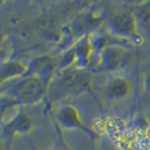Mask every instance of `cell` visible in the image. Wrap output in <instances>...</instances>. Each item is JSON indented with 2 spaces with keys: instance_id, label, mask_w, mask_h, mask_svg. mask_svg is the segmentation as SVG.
<instances>
[{
  "instance_id": "obj_2",
  "label": "cell",
  "mask_w": 150,
  "mask_h": 150,
  "mask_svg": "<svg viewBox=\"0 0 150 150\" xmlns=\"http://www.w3.org/2000/svg\"><path fill=\"white\" fill-rule=\"evenodd\" d=\"M129 84L125 81H117L111 86V93L114 96H123L128 92Z\"/></svg>"
},
{
  "instance_id": "obj_3",
  "label": "cell",
  "mask_w": 150,
  "mask_h": 150,
  "mask_svg": "<svg viewBox=\"0 0 150 150\" xmlns=\"http://www.w3.org/2000/svg\"><path fill=\"white\" fill-rule=\"evenodd\" d=\"M61 118L67 124L71 125L74 122L77 121V115L76 112L73 111L71 108H65L61 112Z\"/></svg>"
},
{
  "instance_id": "obj_1",
  "label": "cell",
  "mask_w": 150,
  "mask_h": 150,
  "mask_svg": "<svg viewBox=\"0 0 150 150\" xmlns=\"http://www.w3.org/2000/svg\"><path fill=\"white\" fill-rule=\"evenodd\" d=\"M114 26L119 31H131L135 27V18L130 12L121 13L114 20Z\"/></svg>"
}]
</instances>
